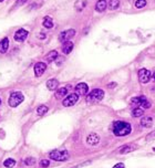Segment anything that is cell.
Returning <instances> with one entry per match:
<instances>
[{"instance_id":"cell-29","label":"cell","mask_w":155,"mask_h":168,"mask_svg":"<svg viewBox=\"0 0 155 168\" xmlns=\"http://www.w3.org/2000/svg\"><path fill=\"white\" fill-rule=\"evenodd\" d=\"M150 107H151V103L147 100H145L142 104V108L144 110V108H150Z\"/></svg>"},{"instance_id":"cell-37","label":"cell","mask_w":155,"mask_h":168,"mask_svg":"<svg viewBox=\"0 0 155 168\" xmlns=\"http://www.w3.org/2000/svg\"><path fill=\"white\" fill-rule=\"evenodd\" d=\"M2 1H3V0H0V2H2Z\"/></svg>"},{"instance_id":"cell-12","label":"cell","mask_w":155,"mask_h":168,"mask_svg":"<svg viewBox=\"0 0 155 168\" xmlns=\"http://www.w3.org/2000/svg\"><path fill=\"white\" fill-rule=\"evenodd\" d=\"M99 142H100V137H99V135H97V134H94V133H92V134H90V135L87 136V143L89 144V145L94 146V145H97Z\"/></svg>"},{"instance_id":"cell-36","label":"cell","mask_w":155,"mask_h":168,"mask_svg":"<svg viewBox=\"0 0 155 168\" xmlns=\"http://www.w3.org/2000/svg\"><path fill=\"white\" fill-rule=\"evenodd\" d=\"M0 105H1V99H0Z\"/></svg>"},{"instance_id":"cell-38","label":"cell","mask_w":155,"mask_h":168,"mask_svg":"<svg viewBox=\"0 0 155 168\" xmlns=\"http://www.w3.org/2000/svg\"><path fill=\"white\" fill-rule=\"evenodd\" d=\"M105 1H107V0H105Z\"/></svg>"},{"instance_id":"cell-19","label":"cell","mask_w":155,"mask_h":168,"mask_svg":"<svg viewBox=\"0 0 155 168\" xmlns=\"http://www.w3.org/2000/svg\"><path fill=\"white\" fill-rule=\"evenodd\" d=\"M67 94H68V87H61V89L57 90V92H55V99L60 100L63 96H65Z\"/></svg>"},{"instance_id":"cell-8","label":"cell","mask_w":155,"mask_h":168,"mask_svg":"<svg viewBox=\"0 0 155 168\" xmlns=\"http://www.w3.org/2000/svg\"><path fill=\"white\" fill-rule=\"evenodd\" d=\"M33 70H35L36 76H41V75L45 72V70H47V64L43 63V62H37L36 64H35Z\"/></svg>"},{"instance_id":"cell-13","label":"cell","mask_w":155,"mask_h":168,"mask_svg":"<svg viewBox=\"0 0 155 168\" xmlns=\"http://www.w3.org/2000/svg\"><path fill=\"white\" fill-rule=\"evenodd\" d=\"M72 49H73V43L71 41H65L62 43V52L64 54H69L71 53Z\"/></svg>"},{"instance_id":"cell-20","label":"cell","mask_w":155,"mask_h":168,"mask_svg":"<svg viewBox=\"0 0 155 168\" xmlns=\"http://www.w3.org/2000/svg\"><path fill=\"white\" fill-rule=\"evenodd\" d=\"M143 114H144V110H143L142 107H135V108H133V111H132L133 117H141V116H143Z\"/></svg>"},{"instance_id":"cell-35","label":"cell","mask_w":155,"mask_h":168,"mask_svg":"<svg viewBox=\"0 0 155 168\" xmlns=\"http://www.w3.org/2000/svg\"><path fill=\"white\" fill-rule=\"evenodd\" d=\"M152 76H153V79H154V80H155V72H154V73H153V75H152Z\"/></svg>"},{"instance_id":"cell-11","label":"cell","mask_w":155,"mask_h":168,"mask_svg":"<svg viewBox=\"0 0 155 168\" xmlns=\"http://www.w3.org/2000/svg\"><path fill=\"white\" fill-rule=\"evenodd\" d=\"M146 99L144 96L134 97V99H132V101H131V106H132L133 108H135V107H142L143 102Z\"/></svg>"},{"instance_id":"cell-25","label":"cell","mask_w":155,"mask_h":168,"mask_svg":"<svg viewBox=\"0 0 155 168\" xmlns=\"http://www.w3.org/2000/svg\"><path fill=\"white\" fill-rule=\"evenodd\" d=\"M120 5V0H110L109 2V9L110 10H114L116 9Z\"/></svg>"},{"instance_id":"cell-31","label":"cell","mask_w":155,"mask_h":168,"mask_svg":"<svg viewBox=\"0 0 155 168\" xmlns=\"http://www.w3.org/2000/svg\"><path fill=\"white\" fill-rule=\"evenodd\" d=\"M62 61H64V58H62V57H58V58H57V64L58 65L61 64Z\"/></svg>"},{"instance_id":"cell-2","label":"cell","mask_w":155,"mask_h":168,"mask_svg":"<svg viewBox=\"0 0 155 168\" xmlns=\"http://www.w3.org/2000/svg\"><path fill=\"white\" fill-rule=\"evenodd\" d=\"M49 157L55 162H65L69 159V153L65 149H54L49 153Z\"/></svg>"},{"instance_id":"cell-27","label":"cell","mask_w":155,"mask_h":168,"mask_svg":"<svg viewBox=\"0 0 155 168\" xmlns=\"http://www.w3.org/2000/svg\"><path fill=\"white\" fill-rule=\"evenodd\" d=\"M23 163H25V165H27V166H32L36 164V159L33 158V157H28V158L25 159V162Z\"/></svg>"},{"instance_id":"cell-6","label":"cell","mask_w":155,"mask_h":168,"mask_svg":"<svg viewBox=\"0 0 155 168\" xmlns=\"http://www.w3.org/2000/svg\"><path fill=\"white\" fill-rule=\"evenodd\" d=\"M75 36V30L74 29H69V30H64V31H62L60 34H59V41L60 42H65V41H69V40L73 38Z\"/></svg>"},{"instance_id":"cell-18","label":"cell","mask_w":155,"mask_h":168,"mask_svg":"<svg viewBox=\"0 0 155 168\" xmlns=\"http://www.w3.org/2000/svg\"><path fill=\"white\" fill-rule=\"evenodd\" d=\"M141 125L145 128H150L153 125V118L152 117H143L141 120Z\"/></svg>"},{"instance_id":"cell-3","label":"cell","mask_w":155,"mask_h":168,"mask_svg":"<svg viewBox=\"0 0 155 168\" xmlns=\"http://www.w3.org/2000/svg\"><path fill=\"white\" fill-rule=\"evenodd\" d=\"M104 92L100 89H95V90L91 91L90 93L87 94V101L89 103H99L103 100Z\"/></svg>"},{"instance_id":"cell-24","label":"cell","mask_w":155,"mask_h":168,"mask_svg":"<svg viewBox=\"0 0 155 168\" xmlns=\"http://www.w3.org/2000/svg\"><path fill=\"white\" fill-rule=\"evenodd\" d=\"M3 165H5V167L12 168V167H15V165H16V160L12 158H8L3 162Z\"/></svg>"},{"instance_id":"cell-5","label":"cell","mask_w":155,"mask_h":168,"mask_svg":"<svg viewBox=\"0 0 155 168\" xmlns=\"http://www.w3.org/2000/svg\"><path fill=\"white\" fill-rule=\"evenodd\" d=\"M151 78H152V73L147 69H141L139 71V81L142 84L147 83L151 80Z\"/></svg>"},{"instance_id":"cell-9","label":"cell","mask_w":155,"mask_h":168,"mask_svg":"<svg viewBox=\"0 0 155 168\" xmlns=\"http://www.w3.org/2000/svg\"><path fill=\"white\" fill-rule=\"evenodd\" d=\"M28 34H29V32H28L26 29H19L16 33H15L13 38H15L16 41L22 42V41H25L27 38H28Z\"/></svg>"},{"instance_id":"cell-30","label":"cell","mask_w":155,"mask_h":168,"mask_svg":"<svg viewBox=\"0 0 155 168\" xmlns=\"http://www.w3.org/2000/svg\"><path fill=\"white\" fill-rule=\"evenodd\" d=\"M154 138H155V131L146 136V141H152V139H154Z\"/></svg>"},{"instance_id":"cell-32","label":"cell","mask_w":155,"mask_h":168,"mask_svg":"<svg viewBox=\"0 0 155 168\" xmlns=\"http://www.w3.org/2000/svg\"><path fill=\"white\" fill-rule=\"evenodd\" d=\"M112 168H124V164H123V163H119V164H116V165L113 166Z\"/></svg>"},{"instance_id":"cell-10","label":"cell","mask_w":155,"mask_h":168,"mask_svg":"<svg viewBox=\"0 0 155 168\" xmlns=\"http://www.w3.org/2000/svg\"><path fill=\"white\" fill-rule=\"evenodd\" d=\"M75 94L78 95H87L89 92V86L87 83H79L75 86Z\"/></svg>"},{"instance_id":"cell-21","label":"cell","mask_w":155,"mask_h":168,"mask_svg":"<svg viewBox=\"0 0 155 168\" xmlns=\"http://www.w3.org/2000/svg\"><path fill=\"white\" fill-rule=\"evenodd\" d=\"M42 26L47 28V29H51L52 27H53V22H52V19L50 17H45V19H43V22H42Z\"/></svg>"},{"instance_id":"cell-15","label":"cell","mask_w":155,"mask_h":168,"mask_svg":"<svg viewBox=\"0 0 155 168\" xmlns=\"http://www.w3.org/2000/svg\"><path fill=\"white\" fill-rule=\"evenodd\" d=\"M9 48V39L8 38H3L0 41V53H6Z\"/></svg>"},{"instance_id":"cell-7","label":"cell","mask_w":155,"mask_h":168,"mask_svg":"<svg viewBox=\"0 0 155 168\" xmlns=\"http://www.w3.org/2000/svg\"><path fill=\"white\" fill-rule=\"evenodd\" d=\"M78 101H79V95L75 93H72L65 97L64 100H63V102H62V104H63V106H65V107H70V106H73Z\"/></svg>"},{"instance_id":"cell-4","label":"cell","mask_w":155,"mask_h":168,"mask_svg":"<svg viewBox=\"0 0 155 168\" xmlns=\"http://www.w3.org/2000/svg\"><path fill=\"white\" fill-rule=\"evenodd\" d=\"M23 100H25V96L21 92H12L10 94V97L8 100V103L11 107H17L18 105L22 103Z\"/></svg>"},{"instance_id":"cell-16","label":"cell","mask_w":155,"mask_h":168,"mask_svg":"<svg viewBox=\"0 0 155 168\" xmlns=\"http://www.w3.org/2000/svg\"><path fill=\"white\" fill-rule=\"evenodd\" d=\"M107 3L105 0H99L95 5V10H97V12H103L104 10L107 9Z\"/></svg>"},{"instance_id":"cell-1","label":"cell","mask_w":155,"mask_h":168,"mask_svg":"<svg viewBox=\"0 0 155 168\" xmlns=\"http://www.w3.org/2000/svg\"><path fill=\"white\" fill-rule=\"evenodd\" d=\"M132 132V126L130 123L117 121L113 124V133L116 136H125Z\"/></svg>"},{"instance_id":"cell-17","label":"cell","mask_w":155,"mask_h":168,"mask_svg":"<svg viewBox=\"0 0 155 168\" xmlns=\"http://www.w3.org/2000/svg\"><path fill=\"white\" fill-rule=\"evenodd\" d=\"M59 86V82L58 80H55V79H51V80H49L47 82V87H48L50 91H55L58 89Z\"/></svg>"},{"instance_id":"cell-26","label":"cell","mask_w":155,"mask_h":168,"mask_svg":"<svg viewBox=\"0 0 155 168\" xmlns=\"http://www.w3.org/2000/svg\"><path fill=\"white\" fill-rule=\"evenodd\" d=\"M145 6H146V0H136L135 1V7L137 9L144 8Z\"/></svg>"},{"instance_id":"cell-33","label":"cell","mask_w":155,"mask_h":168,"mask_svg":"<svg viewBox=\"0 0 155 168\" xmlns=\"http://www.w3.org/2000/svg\"><path fill=\"white\" fill-rule=\"evenodd\" d=\"M115 85H116V83H114V82H113V83H110V84H109V85H107V87H109V89H111V87H114Z\"/></svg>"},{"instance_id":"cell-14","label":"cell","mask_w":155,"mask_h":168,"mask_svg":"<svg viewBox=\"0 0 155 168\" xmlns=\"http://www.w3.org/2000/svg\"><path fill=\"white\" fill-rule=\"evenodd\" d=\"M58 52L55 51V50H52L48 53V54L45 55V61L48 62V63H52V62H54L58 58Z\"/></svg>"},{"instance_id":"cell-23","label":"cell","mask_w":155,"mask_h":168,"mask_svg":"<svg viewBox=\"0 0 155 168\" xmlns=\"http://www.w3.org/2000/svg\"><path fill=\"white\" fill-rule=\"evenodd\" d=\"M49 111V108H48V106H45V105H40V106L37 108V114L38 115H45L47 112Z\"/></svg>"},{"instance_id":"cell-34","label":"cell","mask_w":155,"mask_h":168,"mask_svg":"<svg viewBox=\"0 0 155 168\" xmlns=\"http://www.w3.org/2000/svg\"><path fill=\"white\" fill-rule=\"evenodd\" d=\"M39 37H40V38H41V39H45V34H43V33H42V34H39Z\"/></svg>"},{"instance_id":"cell-22","label":"cell","mask_w":155,"mask_h":168,"mask_svg":"<svg viewBox=\"0 0 155 168\" xmlns=\"http://www.w3.org/2000/svg\"><path fill=\"white\" fill-rule=\"evenodd\" d=\"M134 149H135V146L134 145H124L122 148L120 149V153L121 154H126V153L133 152Z\"/></svg>"},{"instance_id":"cell-28","label":"cell","mask_w":155,"mask_h":168,"mask_svg":"<svg viewBox=\"0 0 155 168\" xmlns=\"http://www.w3.org/2000/svg\"><path fill=\"white\" fill-rule=\"evenodd\" d=\"M49 165H50V162H49V160H47V159H43V160H41V162L39 163V166H40L41 168L48 167Z\"/></svg>"}]
</instances>
